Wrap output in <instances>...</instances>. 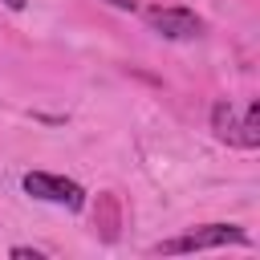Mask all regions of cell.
Masks as SVG:
<instances>
[{"instance_id":"2","label":"cell","mask_w":260,"mask_h":260,"mask_svg":"<svg viewBox=\"0 0 260 260\" xmlns=\"http://www.w3.org/2000/svg\"><path fill=\"white\" fill-rule=\"evenodd\" d=\"M219 244H252L236 223H207L203 232L179 236V240H162L154 252H199V248H219Z\"/></svg>"},{"instance_id":"1","label":"cell","mask_w":260,"mask_h":260,"mask_svg":"<svg viewBox=\"0 0 260 260\" xmlns=\"http://www.w3.org/2000/svg\"><path fill=\"white\" fill-rule=\"evenodd\" d=\"M20 183H24V191H28L32 199H45V203H61V207H69V211H81V207H85V191H81L73 179H65V175L28 171Z\"/></svg>"},{"instance_id":"6","label":"cell","mask_w":260,"mask_h":260,"mask_svg":"<svg viewBox=\"0 0 260 260\" xmlns=\"http://www.w3.org/2000/svg\"><path fill=\"white\" fill-rule=\"evenodd\" d=\"M12 256H16V260H41L37 248H12Z\"/></svg>"},{"instance_id":"5","label":"cell","mask_w":260,"mask_h":260,"mask_svg":"<svg viewBox=\"0 0 260 260\" xmlns=\"http://www.w3.org/2000/svg\"><path fill=\"white\" fill-rule=\"evenodd\" d=\"M240 142H244V146H260V102L248 106V114H244V122H240Z\"/></svg>"},{"instance_id":"8","label":"cell","mask_w":260,"mask_h":260,"mask_svg":"<svg viewBox=\"0 0 260 260\" xmlns=\"http://www.w3.org/2000/svg\"><path fill=\"white\" fill-rule=\"evenodd\" d=\"M106 4H114V8H134V0H106Z\"/></svg>"},{"instance_id":"4","label":"cell","mask_w":260,"mask_h":260,"mask_svg":"<svg viewBox=\"0 0 260 260\" xmlns=\"http://www.w3.org/2000/svg\"><path fill=\"white\" fill-rule=\"evenodd\" d=\"M211 130H215L223 142L244 146V142H240V122H236V110H232L228 102H215V110H211Z\"/></svg>"},{"instance_id":"7","label":"cell","mask_w":260,"mask_h":260,"mask_svg":"<svg viewBox=\"0 0 260 260\" xmlns=\"http://www.w3.org/2000/svg\"><path fill=\"white\" fill-rule=\"evenodd\" d=\"M0 4H4V8H12V12H20V8H24V0H0Z\"/></svg>"},{"instance_id":"3","label":"cell","mask_w":260,"mask_h":260,"mask_svg":"<svg viewBox=\"0 0 260 260\" xmlns=\"http://www.w3.org/2000/svg\"><path fill=\"white\" fill-rule=\"evenodd\" d=\"M146 20H150V28H154L158 37H167V41H187V37H199V28H203V20H199L191 8H154Z\"/></svg>"}]
</instances>
